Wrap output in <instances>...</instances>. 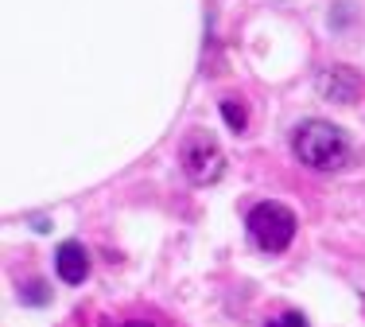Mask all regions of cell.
Returning <instances> with one entry per match:
<instances>
[{"label":"cell","mask_w":365,"mask_h":327,"mask_svg":"<svg viewBox=\"0 0 365 327\" xmlns=\"http://www.w3.org/2000/svg\"><path fill=\"white\" fill-rule=\"evenodd\" d=\"M222 117H225V125H230L233 133H245L249 117H245V109H241L237 101H230V98H225V101H222Z\"/></svg>","instance_id":"obj_6"},{"label":"cell","mask_w":365,"mask_h":327,"mask_svg":"<svg viewBox=\"0 0 365 327\" xmlns=\"http://www.w3.org/2000/svg\"><path fill=\"white\" fill-rule=\"evenodd\" d=\"M55 269H58V281H66V285H82L90 277V257H86V246L78 238H66L55 249Z\"/></svg>","instance_id":"obj_5"},{"label":"cell","mask_w":365,"mask_h":327,"mask_svg":"<svg viewBox=\"0 0 365 327\" xmlns=\"http://www.w3.org/2000/svg\"><path fill=\"white\" fill-rule=\"evenodd\" d=\"M182 171L195 187H206V183H218L222 171H225V156L222 149L210 141L206 133H190L182 141Z\"/></svg>","instance_id":"obj_3"},{"label":"cell","mask_w":365,"mask_h":327,"mask_svg":"<svg viewBox=\"0 0 365 327\" xmlns=\"http://www.w3.org/2000/svg\"><path fill=\"white\" fill-rule=\"evenodd\" d=\"M264 327H307V320H303L299 312H284L280 320H268Z\"/></svg>","instance_id":"obj_7"},{"label":"cell","mask_w":365,"mask_h":327,"mask_svg":"<svg viewBox=\"0 0 365 327\" xmlns=\"http://www.w3.org/2000/svg\"><path fill=\"white\" fill-rule=\"evenodd\" d=\"M101 327H152V323H101Z\"/></svg>","instance_id":"obj_8"},{"label":"cell","mask_w":365,"mask_h":327,"mask_svg":"<svg viewBox=\"0 0 365 327\" xmlns=\"http://www.w3.org/2000/svg\"><path fill=\"white\" fill-rule=\"evenodd\" d=\"M292 152L303 168H315V171H338L350 164V136L342 133L338 125L319 121V117H307V121L295 125L292 133Z\"/></svg>","instance_id":"obj_1"},{"label":"cell","mask_w":365,"mask_h":327,"mask_svg":"<svg viewBox=\"0 0 365 327\" xmlns=\"http://www.w3.org/2000/svg\"><path fill=\"white\" fill-rule=\"evenodd\" d=\"M319 94H323L330 106H354V101H361L365 82L354 66L338 63V66H327V71L319 74Z\"/></svg>","instance_id":"obj_4"},{"label":"cell","mask_w":365,"mask_h":327,"mask_svg":"<svg viewBox=\"0 0 365 327\" xmlns=\"http://www.w3.org/2000/svg\"><path fill=\"white\" fill-rule=\"evenodd\" d=\"M245 226H249L253 242L264 249V253H284V249L292 246V238H295V214H292V206L264 199V203H257L253 211H249Z\"/></svg>","instance_id":"obj_2"}]
</instances>
